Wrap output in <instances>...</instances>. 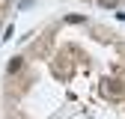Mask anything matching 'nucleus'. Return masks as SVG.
Masks as SVG:
<instances>
[{"instance_id":"nucleus-1","label":"nucleus","mask_w":125,"mask_h":119,"mask_svg":"<svg viewBox=\"0 0 125 119\" xmlns=\"http://www.w3.org/2000/svg\"><path fill=\"white\" fill-rule=\"evenodd\" d=\"M104 92H110V95H119V92H122V86H119V80H107V86H104Z\"/></svg>"},{"instance_id":"nucleus-2","label":"nucleus","mask_w":125,"mask_h":119,"mask_svg":"<svg viewBox=\"0 0 125 119\" xmlns=\"http://www.w3.org/2000/svg\"><path fill=\"white\" fill-rule=\"evenodd\" d=\"M21 66H24V63H21V57H15V60H12V63H9V71L15 74V71H18V69H21Z\"/></svg>"},{"instance_id":"nucleus-3","label":"nucleus","mask_w":125,"mask_h":119,"mask_svg":"<svg viewBox=\"0 0 125 119\" xmlns=\"http://www.w3.org/2000/svg\"><path fill=\"white\" fill-rule=\"evenodd\" d=\"M101 6H116V0H101Z\"/></svg>"}]
</instances>
